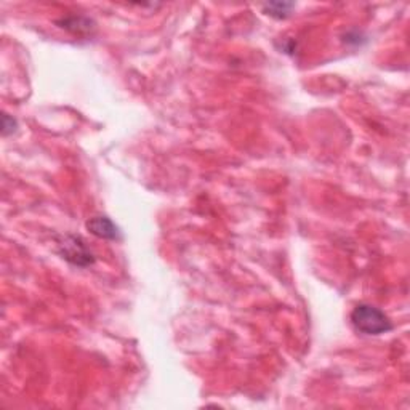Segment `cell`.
Instances as JSON below:
<instances>
[{
  "mask_svg": "<svg viewBox=\"0 0 410 410\" xmlns=\"http://www.w3.org/2000/svg\"><path fill=\"white\" fill-rule=\"evenodd\" d=\"M351 322L364 335H383L393 329L391 321L382 310L361 303L351 312Z\"/></svg>",
  "mask_w": 410,
  "mask_h": 410,
  "instance_id": "cell-1",
  "label": "cell"
},
{
  "mask_svg": "<svg viewBox=\"0 0 410 410\" xmlns=\"http://www.w3.org/2000/svg\"><path fill=\"white\" fill-rule=\"evenodd\" d=\"M61 257L71 264L79 268H87L95 263V255L87 247L84 239L79 236H65L60 244Z\"/></svg>",
  "mask_w": 410,
  "mask_h": 410,
  "instance_id": "cell-2",
  "label": "cell"
},
{
  "mask_svg": "<svg viewBox=\"0 0 410 410\" xmlns=\"http://www.w3.org/2000/svg\"><path fill=\"white\" fill-rule=\"evenodd\" d=\"M87 228L93 236L100 239L108 240H117L120 239V231L108 216H93L87 221Z\"/></svg>",
  "mask_w": 410,
  "mask_h": 410,
  "instance_id": "cell-3",
  "label": "cell"
},
{
  "mask_svg": "<svg viewBox=\"0 0 410 410\" xmlns=\"http://www.w3.org/2000/svg\"><path fill=\"white\" fill-rule=\"evenodd\" d=\"M295 7L293 3H282V2H274V3H266L263 5L264 13L269 14V16L277 18V19H284L291 14L292 8Z\"/></svg>",
  "mask_w": 410,
  "mask_h": 410,
  "instance_id": "cell-4",
  "label": "cell"
},
{
  "mask_svg": "<svg viewBox=\"0 0 410 410\" xmlns=\"http://www.w3.org/2000/svg\"><path fill=\"white\" fill-rule=\"evenodd\" d=\"M16 128H18L16 120H14L12 115L3 114V117H2V133H3V137H7V135H10V133H14V132H16Z\"/></svg>",
  "mask_w": 410,
  "mask_h": 410,
  "instance_id": "cell-5",
  "label": "cell"
}]
</instances>
